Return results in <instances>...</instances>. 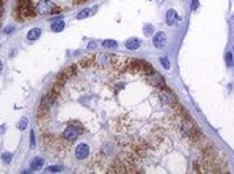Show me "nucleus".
<instances>
[{"label": "nucleus", "instance_id": "f257e3e1", "mask_svg": "<svg viewBox=\"0 0 234 174\" xmlns=\"http://www.w3.org/2000/svg\"><path fill=\"white\" fill-rule=\"evenodd\" d=\"M130 61H131L130 58L121 57V55H114L111 53H99L85 58L81 62H87V64H83V66H96L100 69H122L123 66L129 65Z\"/></svg>", "mask_w": 234, "mask_h": 174}, {"label": "nucleus", "instance_id": "f03ea898", "mask_svg": "<svg viewBox=\"0 0 234 174\" xmlns=\"http://www.w3.org/2000/svg\"><path fill=\"white\" fill-rule=\"evenodd\" d=\"M16 11L19 12V16L22 18V19L34 16L35 12H37L34 6H33V0H18Z\"/></svg>", "mask_w": 234, "mask_h": 174}, {"label": "nucleus", "instance_id": "7ed1b4c3", "mask_svg": "<svg viewBox=\"0 0 234 174\" xmlns=\"http://www.w3.org/2000/svg\"><path fill=\"white\" fill-rule=\"evenodd\" d=\"M81 132H83L81 124L70 123L68 127L64 129V132H62V138H64V140H66V142H73V140H76L81 135Z\"/></svg>", "mask_w": 234, "mask_h": 174}, {"label": "nucleus", "instance_id": "20e7f679", "mask_svg": "<svg viewBox=\"0 0 234 174\" xmlns=\"http://www.w3.org/2000/svg\"><path fill=\"white\" fill-rule=\"evenodd\" d=\"M130 66H131L130 70H131L133 73H135V74H142L143 77L153 72V68L145 61H133V64H130Z\"/></svg>", "mask_w": 234, "mask_h": 174}, {"label": "nucleus", "instance_id": "39448f33", "mask_svg": "<svg viewBox=\"0 0 234 174\" xmlns=\"http://www.w3.org/2000/svg\"><path fill=\"white\" fill-rule=\"evenodd\" d=\"M54 8H55V4L51 0H39L35 6V11L39 15H47V14L53 12Z\"/></svg>", "mask_w": 234, "mask_h": 174}, {"label": "nucleus", "instance_id": "423d86ee", "mask_svg": "<svg viewBox=\"0 0 234 174\" xmlns=\"http://www.w3.org/2000/svg\"><path fill=\"white\" fill-rule=\"evenodd\" d=\"M145 80L148 81L150 85H154V87H164L165 83H164V79L156 72H152L149 74L145 76Z\"/></svg>", "mask_w": 234, "mask_h": 174}, {"label": "nucleus", "instance_id": "0eeeda50", "mask_svg": "<svg viewBox=\"0 0 234 174\" xmlns=\"http://www.w3.org/2000/svg\"><path fill=\"white\" fill-rule=\"evenodd\" d=\"M75 154H76L77 159H85L88 155H90V146L85 144V143H80L79 146L76 147Z\"/></svg>", "mask_w": 234, "mask_h": 174}, {"label": "nucleus", "instance_id": "6e6552de", "mask_svg": "<svg viewBox=\"0 0 234 174\" xmlns=\"http://www.w3.org/2000/svg\"><path fill=\"white\" fill-rule=\"evenodd\" d=\"M180 22V16L177 15V12L174 10H169L166 12V23L168 26H177Z\"/></svg>", "mask_w": 234, "mask_h": 174}, {"label": "nucleus", "instance_id": "1a4fd4ad", "mask_svg": "<svg viewBox=\"0 0 234 174\" xmlns=\"http://www.w3.org/2000/svg\"><path fill=\"white\" fill-rule=\"evenodd\" d=\"M153 43L157 49H162L166 45V35L164 32H157L153 38Z\"/></svg>", "mask_w": 234, "mask_h": 174}, {"label": "nucleus", "instance_id": "9d476101", "mask_svg": "<svg viewBox=\"0 0 234 174\" xmlns=\"http://www.w3.org/2000/svg\"><path fill=\"white\" fill-rule=\"evenodd\" d=\"M160 100H161L164 104H172L174 101V96L168 91H162V92H160Z\"/></svg>", "mask_w": 234, "mask_h": 174}, {"label": "nucleus", "instance_id": "9b49d317", "mask_svg": "<svg viewBox=\"0 0 234 174\" xmlns=\"http://www.w3.org/2000/svg\"><path fill=\"white\" fill-rule=\"evenodd\" d=\"M50 28H51V31H53V32H61L65 28V22L62 20V19L54 20L53 23L50 24Z\"/></svg>", "mask_w": 234, "mask_h": 174}, {"label": "nucleus", "instance_id": "f8f14e48", "mask_svg": "<svg viewBox=\"0 0 234 174\" xmlns=\"http://www.w3.org/2000/svg\"><path fill=\"white\" fill-rule=\"evenodd\" d=\"M139 45H141V40L137 38H131L126 42V47H127L129 50H137L139 47Z\"/></svg>", "mask_w": 234, "mask_h": 174}, {"label": "nucleus", "instance_id": "ddd939ff", "mask_svg": "<svg viewBox=\"0 0 234 174\" xmlns=\"http://www.w3.org/2000/svg\"><path fill=\"white\" fill-rule=\"evenodd\" d=\"M39 35H41V28H38V27L31 28V30L27 32V39L29 40H37L39 38Z\"/></svg>", "mask_w": 234, "mask_h": 174}, {"label": "nucleus", "instance_id": "4468645a", "mask_svg": "<svg viewBox=\"0 0 234 174\" xmlns=\"http://www.w3.org/2000/svg\"><path fill=\"white\" fill-rule=\"evenodd\" d=\"M43 166V159L42 158H35L34 161L31 162V169L33 170H38Z\"/></svg>", "mask_w": 234, "mask_h": 174}, {"label": "nucleus", "instance_id": "2eb2a0df", "mask_svg": "<svg viewBox=\"0 0 234 174\" xmlns=\"http://www.w3.org/2000/svg\"><path fill=\"white\" fill-rule=\"evenodd\" d=\"M103 46L107 47V49H115V47H118V43L113 39H107L103 42Z\"/></svg>", "mask_w": 234, "mask_h": 174}, {"label": "nucleus", "instance_id": "dca6fc26", "mask_svg": "<svg viewBox=\"0 0 234 174\" xmlns=\"http://www.w3.org/2000/svg\"><path fill=\"white\" fill-rule=\"evenodd\" d=\"M143 32H145V35L146 36H150V35H153V32H154V27L152 24H146L143 27Z\"/></svg>", "mask_w": 234, "mask_h": 174}, {"label": "nucleus", "instance_id": "f3484780", "mask_svg": "<svg viewBox=\"0 0 234 174\" xmlns=\"http://www.w3.org/2000/svg\"><path fill=\"white\" fill-rule=\"evenodd\" d=\"M90 14H91L90 8H87V10H83V11H80V12H79V15H77V19H84V18L90 16Z\"/></svg>", "mask_w": 234, "mask_h": 174}, {"label": "nucleus", "instance_id": "a211bd4d", "mask_svg": "<svg viewBox=\"0 0 234 174\" xmlns=\"http://www.w3.org/2000/svg\"><path fill=\"white\" fill-rule=\"evenodd\" d=\"M226 64H227V66H230V68L234 65V60H233L232 53H226Z\"/></svg>", "mask_w": 234, "mask_h": 174}, {"label": "nucleus", "instance_id": "6ab92c4d", "mask_svg": "<svg viewBox=\"0 0 234 174\" xmlns=\"http://www.w3.org/2000/svg\"><path fill=\"white\" fill-rule=\"evenodd\" d=\"M26 127H27V119H26V117H23V119L19 121V124H18V128H19L20 131H23Z\"/></svg>", "mask_w": 234, "mask_h": 174}, {"label": "nucleus", "instance_id": "aec40b11", "mask_svg": "<svg viewBox=\"0 0 234 174\" xmlns=\"http://www.w3.org/2000/svg\"><path fill=\"white\" fill-rule=\"evenodd\" d=\"M2 159L6 162V163H10L11 159H12V154H10V153H4V154L2 155Z\"/></svg>", "mask_w": 234, "mask_h": 174}, {"label": "nucleus", "instance_id": "412c9836", "mask_svg": "<svg viewBox=\"0 0 234 174\" xmlns=\"http://www.w3.org/2000/svg\"><path fill=\"white\" fill-rule=\"evenodd\" d=\"M60 170H62V168H60V166H50V168L46 169L47 173H58Z\"/></svg>", "mask_w": 234, "mask_h": 174}, {"label": "nucleus", "instance_id": "4be33fe9", "mask_svg": "<svg viewBox=\"0 0 234 174\" xmlns=\"http://www.w3.org/2000/svg\"><path fill=\"white\" fill-rule=\"evenodd\" d=\"M161 64H162V66H164V69H166V70H169V68H170V65H169V61H168V58L162 57V58H161Z\"/></svg>", "mask_w": 234, "mask_h": 174}, {"label": "nucleus", "instance_id": "5701e85b", "mask_svg": "<svg viewBox=\"0 0 234 174\" xmlns=\"http://www.w3.org/2000/svg\"><path fill=\"white\" fill-rule=\"evenodd\" d=\"M198 6H199V2H198V0H192V6H191V8H192V11H194V10H196V8H198Z\"/></svg>", "mask_w": 234, "mask_h": 174}, {"label": "nucleus", "instance_id": "b1692460", "mask_svg": "<svg viewBox=\"0 0 234 174\" xmlns=\"http://www.w3.org/2000/svg\"><path fill=\"white\" fill-rule=\"evenodd\" d=\"M30 138H31V146L34 147L35 146V140H34V132H33V131L30 132Z\"/></svg>", "mask_w": 234, "mask_h": 174}, {"label": "nucleus", "instance_id": "393cba45", "mask_svg": "<svg viewBox=\"0 0 234 174\" xmlns=\"http://www.w3.org/2000/svg\"><path fill=\"white\" fill-rule=\"evenodd\" d=\"M95 47H96V43H95V42H91V43H90V45H88V49H90V50H92V49H95Z\"/></svg>", "mask_w": 234, "mask_h": 174}, {"label": "nucleus", "instance_id": "a878e982", "mask_svg": "<svg viewBox=\"0 0 234 174\" xmlns=\"http://www.w3.org/2000/svg\"><path fill=\"white\" fill-rule=\"evenodd\" d=\"M11 30H12V27H7L6 28V32H11Z\"/></svg>", "mask_w": 234, "mask_h": 174}, {"label": "nucleus", "instance_id": "bb28decb", "mask_svg": "<svg viewBox=\"0 0 234 174\" xmlns=\"http://www.w3.org/2000/svg\"><path fill=\"white\" fill-rule=\"evenodd\" d=\"M2 70H3V62L0 61V73H2Z\"/></svg>", "mask_w": 234, "mask_h": 174}]
</instances>
